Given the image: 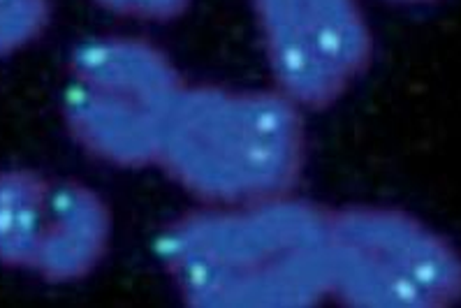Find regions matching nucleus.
<instances>
[{"instance_id": "1", "label": "nucleus", "mask_w": 461, "mask_h": 308, "mask_svg": "<svg viewBox=\"0 0 461 308\" xmlns=\"http://www.w3.org/2000/svg\"><path fill=\"white\" fill-rule=\"evenodd\" d=\"M156 253L188 306H315L330 299V206L200 204L160 230Z\"/></svg>"}, {"instance_id": "2", "label": "nucleus", "mask_w": 461, "mask_h": 308, "mask_svg": "<svg viewBox=\"0 0 461 308\" xmlns=\"http://www.w3.org/2000/svg\"><path fill=\"white\" fill-rule=\"evenodd\" d=\"M306 156L304 109L278 88L185 81L156 165L197 204L241 206L293 197Z\"/></svg>"}, {"instance_id": "3", "label": "nucleus", "mask_w": 461, "mask_h": 308, "mask_svg": "<svg viewBox=\"0 0 461 308\" xmlns=\"http://www.w3.org/2000/svg\"><path fill=\"white\" fill-rule=\"evenodd\" d=\"M184 86L179 68L151 40L93 38L72 51L60 116L72 141L95 160L151 168Z\"/></svg>"}, {"instance_id": "4", "label": "nucleus", "mask_w": 461, "mask_h": 308, "mask_svg": "<svg viewBox=\"0 0 461 308\" xmlns=\"http://www.w3.org/2000/svg\"><path fill=\"white\" fill-rule=\"evenodd\" d=\"M330 299L359 308H438L461 299V255L402 209H330Z\"/></svg>"}, {"instance_id": "5", "label": "nucleus", "mask_w": 461, "mask_h": 308, "mask_svg": "<svg viewBox=\"0 0 461 308\" xmlns=\"http://www.w3.org/2000/svg\"><path fill=\"white\" fill-rule=\"evenodd\" d=\"M274 84L302 109L337 104L369 70L374 35L359 0H250Z\"/></svg>"}, {"instance_id": "6", "label": "nucleus", "mask_w": 461, "mask_h": 308, "mask_svg": "<svg viewBox=\"0 0 461 308\" xmlns=\"http://www.w3.org/2000/svg\"><path fill=\"white\" fill-rule=\"evenodd\" d=\"M112 230V209L98 190L77 178H54L33 274L51 285L84 281L107 258Z\"/></svg>"}, {"instance_id": "7", "label": "nucleus", "mask_w": 461, "mask_h": 308, "mask_svg": "<svg viewBox=\"0 0 461 308\" xmlns=\"http://www.w3.org/2000/svg\"><path fill=\"white\" fill-rule=\"evenodd\" d=\"M51 186L40 169H0V269L33 271Z\"/></svg>"}, {"instance_id": "8", "label": "nucleus", "mask_w": 461, "mask_h": 308, "mask_svg": "<svg viewBox=\"0 0 461 308\" xmlns=\"http://www.w3.org/2000/svg\"><path fill=\"white\" fill-rule=\"evenodd\" d=\"M51 23V0H0V59L38 42Z\"/></svg>"}, {"instance_id": "9", "label": "nucleus", "mask_w": 461, "mask_h": 308, "mask_svg": "<svg viewBox=\"0 0 461 308\" xmlns=\"http://www.w3.org/2000/svg\"><path fill=\"white\" fill-rule=\"evenodd\" d=\"M104 12L144 23H169L190 10L193 0H95Z\"/></svg>"}, {"instance_id": "10", "label": "nucleus", "mask_w": 461, "mask_h": 308, "mask_svg": "<svg viewBox=\"0 0 461 308\" xmlns=\"http://www.w3.org/2000/svg\"><path fill=\"white\" fill-rule=\"evenodd\" d=\"M394 3H406V5H420V3H434V0H394Z\"/></svg>"}]
</instances>
